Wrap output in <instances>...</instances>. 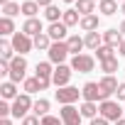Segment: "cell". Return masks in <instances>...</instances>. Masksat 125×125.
Instances as JSON below:
<instances>
[{"mask_svg": "<svg viewBox=\"0 0 125 125\" xmlns=\"http://www.w3.org/2000/svg\"><path fill=\"white\" fill-rule=\"evenodd\" d=\"M98 110H101V115L105 118V120H113V123H118V120H123V115H125V108L118 103V101H101V105H98Z\"/></svg>", "mask_w": 125, "mask_h": 125, "instance_id": "6da1fadb", "label": "cell"}, {"mask_svg": "<svg viewBox=\"0 0 125 125\" xmlns=\"http://www.w3.org/2000/svg\"><path fill=\"white\" fill-rule=\"evenodd\" d=\"M32 105H34V101L30 98V93H20L15 101H12V118H27L30 115V110H32Z\"/></svg>", "mask_w": 125, "mask_h": 125, "instance_id": "7a4b0ae2", "label": "cell"}, {"mask_svg": "<svg viewBox=\"0 0 125 125\" xmlns=\"http://www.w3.org/2000/svg\"><path fill=\"white\" fill-rule=\"evenodd\" d=\"M10 42H12V49H15V52H17L20 56L30 54V52H32V47H34V39H32V37H27V34L22 32V30H20V32H15Z\"/></svg>", "mask_w": 125, "mask_h": 125, "instance_id": "3957f363", "label": "cell"}, {"mask_svg": "<svg viewBox=\"0 0 125 125\" xmlns=\"http://www.w3.org/2000/svg\"><path fill=\"white\" fill-rule=\"evenodd\" d=\"M74 71H79V74H88V71H93V66H96V59L91 56V54H76V56H71V64H69Z\"/></svg>", "mask_w": 125, "mask_h": 125, "instance_id": "277c9868", "label": "cell"}, {"mask_svg": "<svg viewBox=\"0 0 125 125\" xmlns=\"http://www.w3.org/2000/svg\"><path fill=\"white\" fill-rule=\"evenodd\" d=\"M25 74H27V59L25 56H15L12 61H10V81H15V83H25Z\"/></svg>", "mask_w": 125, "mask_h": 125, "instance_id": "5b68a950", "label": "cell"}, {"mask_svg": "<svg viewBox=\"0 0 125 125\" xmlns=\"http://www.w3.org/2000/svg\"><path fill=\"white\" fill-rule=\"evenodd\" d=\"M49 61H52V64H64V61H66V56L71 54L69 52V47H66V42H52V47H49Z\"/></svg>", "mask_w": 125, "mask_h": 125, "instance_id": "8992f818", "label": "cell"}, {"mask_svg": "<svg viewBox=\"0 0 125 125\" xmlns=\"http://www.w3.org/2000/svg\"><path fill=\"white\" fill-rule=\"evenodd\" d=\"M71 74H74V69H71V66H66V64H59V66H54L52 83H54L56 88H64V86H69V81H71Z\"/></svg>", "mask_w": 125, "mask_h": 125, "instance_id": "52a82bcc", "label": "cell"}, {"mask_svg": "<svg viewBox=\"0 0 125 125\" xmlns=\"http://www.w3.org/2000/svg\"><path fill=\"white\" fill-rule=\"evenodd\" d=\"M56 101L61 103V105H74L76 101H79V96H81V91L76 88V86H64V88H56Z\"/></svg>", "mask_w": 125, "mask_h": 125, "instance_id": "ba28073f", "label": "cell"}, {"mask_svg": "<svg viewBox=\"0 0 125 125\" xmlns=\"http://www.w3.org/2000/svg\"><path fill=\"white\" fill-rule=\"evenodd\" d=\"M52 74H54L52 61H39V64H37V69H34V76L42 81V88H44V91L52 86Z\"/></svg>", "mask_w": 125, "mask_h": 125, "instance_id": "9c48e42d", "label": "cell"}, {"mask_svg": "<svg viewBox=\"0 0 125 125\" xmlns=\"http://www.w3.org/2000/svg\"><path fill=\"white\" fill-rule=\"evenodd\" d=\"M59 118H61V123L64 125H81V110L79 108H74V105H64L59 110Z\"/></svg>", "mask_w": 125, "mask_h": 125, "instance_id": "30bf717a", "label": "cell"}, {"mask_svg": "<svg viewBox=\"0 0 125 125\" xmlns=\"http://www.w3.org/2000/svg\"><path fill=\"white\" fill-rule=\"evenodd\" d=\"M81 96H83V101H91V103L105 101V98H103V91H101V86H98L96 81H88V83H83V88H81Z\"/></svg>", "mask_w": 125, "mask_h": 125, "instance_id": "8fae6325", "label": "cell"}, {"mask_svg": "<svg viewBox=\"0 0 125 125\" xmlns=\"http://www.w3.org/2000/svg\"><path fill=\"white\" fill-rule=\"evenodd\" d=\"M66 32H69V27H66L64 22H52V25L47 27V34L52 37V42H66V39H69Z\"/></svg>", "mask_w": 125, "mask_h": 125, "instance_id": "7c38bea8", "label": "cell"}, {"mask_svg": "<svg viewBox=\"0 0 125 125\" xmlns=\"http://www.w3.org/2000/svg\"><path fill=\"white\" fill-rule=\"evenodd\" d=\"M123 42H125V37L120 34V30H115V27H113V30H105V32H103V44H105V47L120 49V44H123Z\"/></svg>", "mask_w": 125, "mask_h": 125, "instance_id": "4fadbf2b", "label": "cell"}, {"mask_svg": "<svg viewBox=\"0 0 125 125\" xmlns=\"http://www.w3.org/2000/svg\"><path fill=\"white\" fill-rule=\"evenodd\" d=\"M98 86H101V91H103V98L108 101L113 93H118V86H120V83H118L115 76H103V79L98 81Z\"/></svg>", "mask_w": 125, "mask_h": 125, "instance_id": "5bb4252c", "label": "cell"}, {"mask_svg": "<svg viewBox=\"0 0 125 125\" xmlns=\"http://www.w3.org/2000/svg\"><path fill=\"white\" fill-rule=\"evenodd\" d=\"M22 32L27 34V37H37V34H42L44 32V27H42V20H37V17H30V20H25V25H22Z\"/></svg>", "mask_w": 125, "mask_h": 125, "instance_id": "9a60e30c", "label": "cell"}, {"mask_svg": "<svg viewBox=\"0 0 125 125\" xmlns=\"http://www.w3.org/2000/svg\"><path fill=\"white\" fill-rule=\"evenodd\" d=\"M0 96H3V101H15L17 98V83L15 81H5L0 86Z\"/></svg>", "mask_w": 125, "mask_h": 125, "instance_id": "2e32d148", "label": "cell"}, {"mask_svg": "<svg viewBox=\"0 0 125 125\" xmlns=\"http://www.w3.org/2000/svg\"><path fill=\"white\" fill-rule=\"evenodd\" d=\"M66 47H69V52L76 56V54H81V49L86 47V42H83V37H79V34H71V37L66 39Z\"/></svg>", "mask_w": 125, "mask_h": 125, "instance_id": "e0dca14e", "label": "cell"}, {"mask_svg": "<svg viewBox=\"0 0 125 125\" xmlns=\"http://www.w3.org/2000/svg\"><path fill=\"white\" fill-rule=\"evenodd\" d=\"M61 22H64L66 27L81 25V15H79V10H76V8H71V10H64V17H61Z\"/></svg>", "mask_w": 125, "mask_h": 125, "instance_id": "ac0fdd59", "label": "cell"}, {"mask_svg": "<svg viewBox=\"0 0 125 125\" xmlns=\"http://www.w3.org/2000/svg\"><path fill=\"white\" fill-rule=\"evenodd\" d=\"M98 12H103L105 17L115 15L118 12V0H101V3H98Z\"/></svg>", "mask_w": 125, "mask_h": 125, "instance_id": "d6986e66", "label": "cell"}, {"mask_svg": "<svg viewBox=\"0 0 125 125\" xmlns=\"http://www.w3.org/2000/svg\"><path fill=\"white\" fill-rule=\"evenodd\" d=\"M83 32H96L98 30V15H86L81 17V25H79Z\"/></svg>", "mask_w": 125, "mask_h": 125, "instance_id": "ffe728a7", "label": "cell"}, {"mask_svg": "<svg viewBox=\"0 0 125 125\" xmlns=\"http://www.w3.org/2000/svg\"><path fill=\"white\" fill-rule=\"evenodd\" d=\"M79 110H81V115H83V118H91V120H93V118H98L96 113H101V110H98V103H91V101H83Z\"/></svg>", "mask_w": 125, "mask_h": 125, "instance_id": "44dd1931", "label": "cell"}, {"mask_svg": "<svg viewBox=\"0 0 125 125\" xmlns=\"http://www.w3.org/2000/svg\"><path fill=\"white\" fill-rule=\"evenodd\" d=\"M76 10H79V15H81V17H86V15H93V10H96V3H93V0H76Z\"/></svg>", "mask_w": 125, "mask_h": 125, "instance_id": "7402d4cb", "label": "cell"}, {"mask_svg": "<svg viewBox=\"0 0 125 125\" xmlns=\"http://www.w3.org/2000/svg\"><path fill=\"white\" fill-rule=\"evenodd\" d=\"M49 47H52V37H49L47 32H42V34L34 37V49H39V52H49Z\"/></svg>", "mask_w": 125, "mask_h": 125, "instance_id": "603a6c76", "label": "cell"}, {"mask_svg": "<svg viewBox=\"0 0 125 125\" xmlns=\"http://www.w3.org/2000/svg\"><path fill=\"white\" fill-rule=\"evenodd\" d=\"M101 39H103V34H98V32H86V37H83V42H86V47L88 49H98V47H103L101 44Z\"/></svg>", "mask_w": 125, "mask_h": 125, "instance_id": "cb8c5ba5", "label": "cell"}, {"mask_svg": "<svg viewBox=\"0 0 125 125\" xmlns=\"http://www.w3.org/2000/svg\"><path fill=\"white\" fill-rule=\"evenodd\" d=\"M32 113H34L37 118H44V115H49V101H47V98H39V101H34V105H32Z\"/></svg>", "mask_w": 125, "mask_h": 125, "instance_id": "d4e9b609", "label": "cell"}, {"mask_svg": "<svg viewBox=\"0 0 125 125\" xmlns=\"http://www.w3.org/2000/svg\"><path fill=\"white\" fill-rule=\"evenodd\" d=\"M0 34H3V37H12V34H15V22H12V17H0Z\"/></svg>", "mask_w": 125, "mask_h": 125, "instance_id": "484cf974", "label": "cell"}, {"mask_svg": "<svg viewBox=\"0 0 125 125\" xmlns=\"http://www.w3.org/2000/svg\"><path fill=\"white\" fill-rule=\"evenodd\" d=\"M37 12H39V5H37V0H25L22 3V15L30 20V17H37Z\"/></svg>", "mask_w": 125, "mask_h": 125, "instance_id": "4316f807", "label": "cell"}, {"mask_svg": "<svg viewBox=\"0 0 125 125\" xmlns=\"http://www.w3.org/2000/svg\"><path fill=\"white\" fill-rule=\"evenodd\" d=\"M44 17L49 20V25H52V22H61V17H64V10H59L56 5H49V8L44 10Z\"/></svg>", "mask_w": 125, "mask_h": 125, "instance_id": "83f0119b", "label": "cell"}, {"mask_svg": "<svg viewBox=\"0 0 125 125\" xmlns=\"http://www.w3.org/2000/svg\"><path fill=\"white\" fill-rule=\"evenodd\" d=\"M22 86H25V93H30V96H32V93H37V91H44V88H42V81H39L37 76L25 79V83H22Z\"/></svg>", "mask_w": 125, "mask_h": 125, "instance_id": "f1b7e54d", "label": "cell"}, {"mask_svg": "<svg viewBox=\"0 0 125 125\" xmlns=\"http://www.w3.org/2000/svg\"><path fill=\"white\" fill-rule=\"evenodd\" d=\"M0 54H3V59H5V61H12V59H15L12 42H8V39H3V42H0Z\"/></svg>", "mask_w": 125, "mask_h": 125, "instance_id": "f546056e", "label": "cell"}, {"mask_svg": "<svg viewBox=\"0 0 125 125\" xmlns=\"http://www.w3.org/2000/svg\"><path fill=\"white\" fill-rule=\"evenodd\" d=\"M101 71H105V76H113V71H118V59H105L101 61Z\"/></svg>", "mask_w": 125, "mask_h": 125, "instance_id": "4dcf8cb0", "label": "cell"}, {"mask_svg": "<svg viewBox=\"0 0 125 125\" xmlns=\"http://www.w3.org/2000/svg\"><path fill=\"white\" fill-rule=\"evenodd\" d=\"M20 12H22V5H17V3L3 5V17H15V15H20Z\"/></svg>", "mask_w": 125, "mask_h": 125, "instance_id": "1f68e13d", "label": "cell"}, {"mask_svg": "<svg viewBox=\"0 0 125 125\" xmlns=\"http://www.w3.org/2000/svg\"><path fill=\"white\" fill-rule=\"evenodd\" d=\"M96 56H98V61H105V59H113L115 54H113V47H105L103 44V47L96 49Z\"/></svg>", "mask_w": 125, "mask_h": 125, "instance_id": "d6a6232c", "label": "cell"}, {"mask_svg": "<svg viewBox=\"0 0 125 125\" xmlns=\"http://www.w3.org/2000/svg\"><path fill=\"white\" fill-rule=\"evenodd\" d=\"M42 125H64V123H61V118H56V115H44Z\"/></svg>", "mask_w": 125, "mask_h": 125, "instance_id": "836d02e7", "label": "cell"}, {"mask_svg": "<svg viewBox=\"0 0 125 125\" xmlns=\"http://www.w3.org/2000/svg\"><path fill=\"white\" fill-rule=\"evenodd\" d=\"M22 125H42V118H37V115L32 113V115H27V118H22Z\"/></svg>", "mask_w": 125, "mask_h": 125, "instance_id": "e575fe53", "label": "cell"}, {"mask_svg": "<svg viewBox=\"0 0 125 125\" xmlns=\"http://www.w3.org/2000/svg\"><path fill=\"white\" fill-rule=\"evenodd\" d=\"M0 74H3V76H10V61H0Z\"/></svg>", "mask_w": 125, "mask_h": 125, "instance_id": "d590c367", "label": "cell"}, {"mask_svg": "<svg viewBox=\"0 0 125 125\" xmlns=\"http://www.w3.org/2000/svg\"><path fill=\"white\" fill-rule=\"evenodd\" d=\"M91 125H110V120H105L103 115H98V118H93V120H91Z\"/></svg>", "mask_w": 125, "mask_h": 125, "instance_id": "8d00e7d4", "label": "cell"}, {"mask_svg": "<svg viewBox=\"0 0 125 125\" xmlns=\"http://www.w3.org/2000/svg\"><path fill=\"white\" fill-rule=\"evenodd\" d=\"M118 101H125V83L118 86Z\"/></svg>", "mask_w": 125, "mask_h": 125, "instance_id": "74e56055", "label": "cell"}, {"mask_svg": "<svg viewBox=\"0 0 125 125\" xmlns=\"http://www.w3.org/2000/svg\"><path fill=\"white\" fill-rule=\"evenodd\" d=\"M37 5H39V8H44V10H47V8H49V5H54V0H37Z\"/></svg>", "mask_w": 125, "mask_h": 125, "instance_id": "f35d334b", "label": "cell"}, {"mask_svg": "<svg viewBox=\"0 0 125 125\" xmlns=\"http://www.w3.org/2000/svg\"><path fill=\"white\" fill-rule=\"evenodd\" d=\"M0 125H12V120L10 118H0Z\"/></svg>", "mask_w": 125, "mask_h": 125, "instance_id": "ab89813d", "label": "cell"}, {"mask_svg": "<svg viewBox=\"0 0 125 125\" xmlns=\"http://www.w3.org/2000/svg\"><path fill=\"white\" fill-rule=\"evenodd\" d=\"M118 30H120V34H123V37H125V20H123V22H120V27H118Z\"/></svg>", "mask_w": 125, "mask_h": 125, "instance_id": "60d3db41", "label": "cell"}, {"mask_svg": "<svg viewBox=\"0 0 125 125\" xmlns=\"http://www.w3.org/2000/svg\"><path fill=\"white\" fill-rule=\"evenodd\" d=\"M120 54H123V56H125V42H123V44H120Z\"/></svg>", "mask_w": 125, "mask_h": 125, "instance_id": "b9f144b4", "label": "cell"}, {"mask_svg": "<svg viewBox=\"0 0 125 125\" xmlns=\"http://www.w3.org/2000/svg\"><path fill=\"white\" fill-rule=\"evenodd\" d=\"M8 3H12V0H0V5H8Z\"/></svg>", "mask_w": 125, "mask_h": 125, "instance_id": "7bdbcfd3", "label": "cell"}, {"mask_svg": "<svg viewBox=\"0 0 125 125\" xmlns=\"http://www.w3.org/2000/svg\"><path fill=\"white\" fill-rule=\"evenodd\" d=\"M115 125H125V118H123V120H118V123H115Z\"/></svg>", "mask_w": 125, "mask_h": 125, "instance_id": "ee69618b", "label": "cell"}, {"mask_svg": "<svg viewBox=\"0 0 125 125\" xmlns=\"http://www.w3.org/2000/svg\"><path fill=\"white\" fill-rule=\"evenodd\" d=\"M120 12H123V15H125V3H123V5H120Z\"/></svg>", "mask_w": 125, "mask_h": 125, "instance_id": "f6af8a7d", "label": "cell"}, {"mask_svg": "<svg viewBox=\"0 0 125 125\" xmlns=\"http://www.w3.org/2000/svg\"><path fill=\"white\" fill-rule=\"evenodd\" d=\"M64 3H76V0H64Z\"/></svg>", "mask_w": 125, "mask_h": 125, "instance_id": "bcb514c9", "label": "cell"}, {"mask_svg": "<svg viewBox=\"0 0 125 125\" xmlns=\"http://www.w3.org/2000/svg\"><path fill=\"white\" fill-rule=\"evenodd\" d=\"M93 3H101V0H93Z\"/></svg>", "mask_w": 125, "mask_h": 125, "instance_id": "7dc6e473", "label": "cell"}, {"mask_svg": "<svg viewBox=\"0 0 125 125\" xmlns=\"http://www.w3.org/2000/svg\"><path fill=\"white\" fill-rule=\"evenodd\" d=\"M120 3H125V0H120Z\"/></svg>", "mask_w": 125, "mask_h": 125, "instance_id": "c3c4849f", "label": "cell"}]
</instances>
